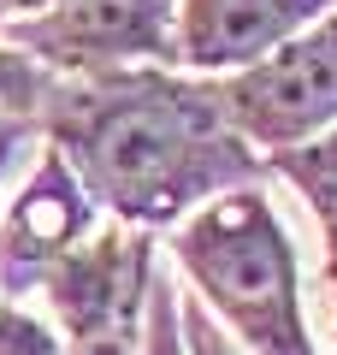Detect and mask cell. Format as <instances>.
I'll list each match as a JSON object with an SVG mask.
<instances>
[{
	"label": "cell",
	"instance_id": "obj_1",
	"mask_svg": "<svg viewBox=\"0 0 337 355\" xmlns=\"http://www.w3.org/2000/svg\"><path fill=\"white\" fill-rule=\"evenodd\" d=\"M42 125L89 202L137 231L178 225L201 202L261 184L266 172V160L231 130L219 83H189L166 65L53 77Z\"/></svg>",
	"mask_w": 337,
	"mask_h": 355
},
{
	"label": "cell",
	"instance_id": "obj_2",
	"mask_svg": "<svg viewBox=\"0 0 337 355\" xmlns=\"http://www.w3.org/2000/svg\"><path fill=\"white\" fill-rule=\"evenodd\" d=\"M172 261L184 266L196 302L213 308L249 355H313L302 314V266L261 184H237L184 214Z\"/></svg>",
	"mask_w": 337,
	"mask_h": 355
},
{
	"label": "cell",
	"instance_id": "obj_3",
	"mask_svg": "<svg viewBox=\"0 0 337 355\" xmlns=\"http://www.w3.org/2000/svg\"><path fill=\"white\" fill-rule=\"evenodd\" d=\"M148 279H154V231L137 225L83 237L71 254H60L42 291L65 326L60 338L65 355H137Z\"/></svg>",
	"mask_w": 337,
	"mask_h": 355
},
{
	"label": "cell",
	"instance_id": "obj_4",
	"mask_svg": "<svg viewBox=\"0 0 337 355\" xmlns=\"http://www.w3.org/2000/svg\"><path fill=\"white\" fill-rule=\"evenodd\" d=\"M219 107L249 148H290L337 125V6L219 83Z\"/></svg>",
	"mask_w": 337,
	"mask_h": 355
},
{
	"label": "cell",
	"instance_id": "obj_5",
	"mask_svg": "<svg viewBox=\"0 0 337 355\" xmlns=\"http://www.w3.org/2000/svg\"><path fill=\"white\" fill-rule=\"evenodd\" d=\"M6 42L65 77L112 65H178V0H53L48 12L12 18Z\"/></svg>",
	"mask_w": 337,
	"mask_h": 355
},
{
	"label": "cell",
	"instance_id": "obj_6",
	"mask_svg": "<svg viewBox=\"0 0 337 355\" xmlns=\"http://www.w3.org/2000/svg\"><path fill=\"white\" fill-rule=\"evenodd\" d=\"M331 6L337 0H178V65L231 77L284 48Z\"/></svg>",
	"mask_w": 337,
	"mask_h": 355
},
{
	"label": "cell",
	"instance_id": "obj_7",
	"mask_svg": "<svg viewBox=\"0 0 337 355\" xmlns=\"http://www.w3.org/2000/svg\"><path fill=\"white\" fill-rule=\"evenodd\" d=\"M89 219H95V202L83 196V184L71 178V166L48 148L42 166L30 172L24 196L12 202L6 225H0V284L12 296L18 291H42L48 266L89 237Z\"/></svg>",
	"mask_w": 337,
	"mask_h": 355
},
{
	"label": "cell",
	"instance_id": "obj_8",
	"mask_svg": "<svg viewBox=\"0 0 337 355\" xmlns=\"http://www.w3.org/2000/svg\"><path fill=\"white\" fill-rule=\"evenodd\" d=\"M266 166L302 190V202L313 207V219L325 231V266H337V125L320 130V137H308V142L273 148Z\"/></svg>",
	"mask_w": 337,
	"mask_h": 355
},
{
	"label": "cell",
	"instance_id": "obj_9",
	"mask_svg": "<svg viewBox=\"0 0 337 355\" xmlns=\"http://www.w3.org/2000/svg\"><path fill=\"white\" fill-rule=\"evenodd\" d=\"M137 355H184V314H178V291L154 266L148 279V302H142V343Z\"/></svg>",
	"mask_w": 337,
	"mask_h": 355
},
{
	"label": "cell",
	"instance_id": "obj_10",
	"mask_svg": "<svg viewBox=\"0 0 337 355\" xmlns=\"http://www.w3.org/2000/svg\"><path fill=\"white\" fill-rule=\"evenodd\" d=\"M48 89H53L48 65H36L18 48H0V107H6V113H36Z\"/></svg>",
	"mask_w": 337,
	"mask_h": 355
},
{
	"label": "cell",
	"instance_id": "obj_11",
	"mask_svg": "<svg viewBox=\"0 0 337 355\" xmlns=\"http://www.w3.org/2000/svg\"><path fill=\"white\" fill-rule=\"evenodd\" d=\"M0 355H65L60 331H48L24 308H0Z\"/></svg>",
	"mask_w": 337,
	"mask_h": 355
},
{
	"label": "cell",
	"instance_id": "obj_12",
	"mask_svg": "<svg viewBox=\"0 0 337 355\" xmlns=\"http://www.w3.org/2000/svg\"><path fill=\"white\" fill-rule=\"evenodd\" d=\"M178 314H184V355H249L225 326H213L207 308H201L196 296H184V302H178Z\"/></svg>",
	"mask_w": 337,
	"mask_h": 355
},
{
	"label": "cell",
	"instance_id": "obj_13",
	"mask_svg": "<svg viewBox=\"0 0 337 355\" xmlns=\"http://www.w3.org/2000/svg\"><path fill=\"white\" fill-rule=\"evenodd\" d=\"M24 130H30V113H0V178H6V166H12Z\"/></svg>",
	"mask_w": 337,
	"mask_h": 355
},
{
	"label": "cell",
	"instance_id": "obj_14",
	"mask_svg": "<svg viewBox=\"0 0 337 355\" xmlns=\"http://www.w3.org/2000/svg\"><path fill=\"white\" fill-rule=\"evenodd\" d=\"M53 0H0V18L12 24V18H30V12H48Z\"/></svg>",
	"mask_w": 337,
	"mask_h": 355
},
{
	"label": "cell",
	"instance_id": "obj_15",
	"mask_svg": "<svg viewBox=\"0 0 337 355\" xmlns=\"http://www.w3.org/2000/svg\"><path fill=\"white\" fill-rule=\"evenodd\" d=\"M331 279H337V266H331Z\"/></svg>",
	"mask_w": 337,
	"mask_h": 355
}]
</instances>
